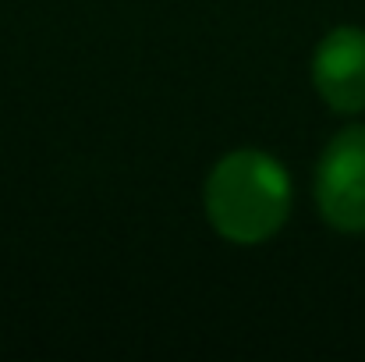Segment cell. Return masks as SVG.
I'll list each match as a JSON object with an SVG mask.
<instances>
[{"instance_id": "cell-1", "label": "cell", "mask_w": 365, "mask_h": 362, "mask_svg": "<svg viewBox=\"0 0 365 362\" xmlns=\"http://www.w3.org/2000/svg\"><path fill=\"white\" fill-rule=\"evenodd\" d=\"M291 210V178L287 171L259 149L227 153L206 181V213L210 224L227 241L259 245L273 238Z\"/></svg>"}, {"instance_id": "cell-2", "label": "cell", "mask_w": 365, "mask_h": 362, "mask_svg": "<svg viewBox=\"0 0 365 362\" xmlns=\"http://www.w3.org/2000/svg\"><path fill=\"white\" fill-rule=\"evenodd\" d=\"M316 203L330 228L365 231V124L344 128L316 167Z\"/></svg>"}, {"instance_id": "cell-3", "label": "cell", "mask_w": 365, "mask_h": 362, "mask_svg": "<svg viewBox=\"0 0 365 362\" xmlns=\"http://www.w3.org/2000/svg\"><path fill=\"white\" fill-rule=\"evenodd\" d=\"M312 86L337 114L365 111V29H334L312 57Z\"/></svg>"}]
</instances>
